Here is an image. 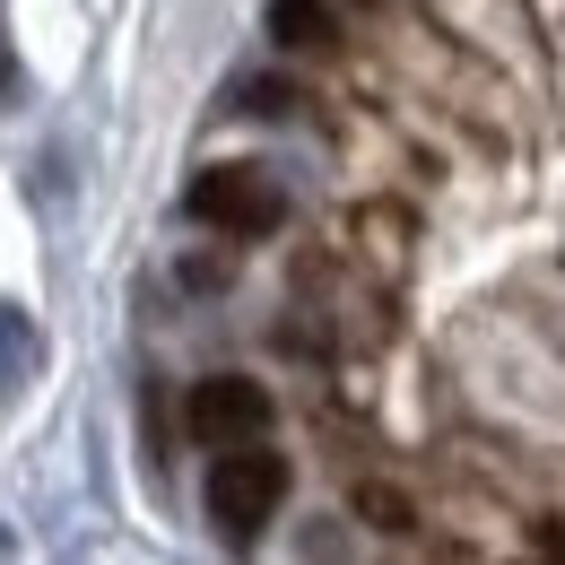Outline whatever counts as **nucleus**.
I'll return each instance as SVG.
<instances>
[{
  "instance_id": "f257e3e1",
  "label": "nucleus",
  "mask_w": 565,
  "mask_h": 565,
  "mask_svg": "<svg viewBox=\"0 0 565 565\" xmlns=\"http://www.w3.org/2000/svg\"><path fill=\"white\" fill-rule=\"evenodd\" d=\"M287 488H296L287 452H270L262 435H253V444H226V452L210 461V488H201V495H210L217 540H235V548H244V540H262V522L287 504Z\"/></svg>"
},
{
  "instance_id": "f03ea898",
  "label": "nucleus",
  "mask_w": 565,
  "mask_h": 565,
  "mask_svg": "<svg viewBox=\"0 0 565 565\" xmlns=\"http://www.w3.org/2000/svg\"><path fill=\"white\" fill-rule=\"evenodd\" d=\"M183 210L201 217L210 235H226V244H262V235L287 226V192H279V174H262V166H210Z\"/></svg>"
},
{
  "instance_id": "7ed1b4c3",
  "label": "nucleus",
  "mask_w": 565,
  "mask_h": 565,
  "mask_svg": "<svg viewBox=\"0 0 565 565\" xmlns=\"http://www.w3.org/2000/svg\"><path fill=\"white\" fill-rule=\"evenodd\" d=\"M270 392L253 383V374H210V383H192V401H183V426L210 444V452H226V444H253V435H270Z\"/></svg>"
},
{
  "instance_id": "20e7f679",
  "label": "nucleus",
  "mask_w": 565,
  "mask_h": 565,
  "mask_svg": "<svg viewBox=\"0 0 565 565\" xmlns=\"http://www.w3.org/2000/svg\"><path fill=\"white\" fill-rule=\"evenodd\" d=\"M270 35H279L287 53L331 44V35H340V9H331V0H270Z\"/></svg>"
},
{
  "instance_id": "39448f33",
  "label": "nucleus",
  "mask_w": 565,
  "mask_h": 565,
  "mask_svg": "<svg viewBox=\"0 0 565 565\" xmlns=\"http://www.w3.org/2000/svg\"><path fill=\"white\" fill-rule=\"evenodd\" d=\"M35 356H44V340H35L26 305H0V401H18V383L35 374Z\"/></svg>"
},
{
  "instance_id": "423d86ee",
  "label": "nucleus",
  "mask_w": 565,
  "mask_h": 565,
  "mask_svg": "<svg viewBox=\"0 0 565 565\" xmlns=\"http://www.w3.org/2000/svg\"><path fill=\"white\" fill-rule=\"evenodd\" d=\"M349 504H356V522H374V531H409V522H418V504L392 488V479H356Z\"/></svg>"
},
{
  "instance_id": "0eeeda50",
  "label": "nucleus",
  "mask_w": 565,
  "mask_h": 565,
  "mask_svg": "<svg viewBox=\"0 0 565 565\" xmlns=\"http://www.w3.org/2000/svg\"><path fill=\"white\" fill-rule=\"evenodd\" d=\"M226 105H244V114H262V122H279V114H296V87L287 78H244Z\"/></svg>"
},
{
  "instance_id": "6e6552de",
  "label": "nucleus",
  "mask_w": 565,
  "mask_h": 565,
  "mask_svg": "<svg viewBox=\"0 0 565 565\" xmlns=\"http://www.w3.org/2000/svg\"><path fill=\"white\" fill-rule=\"evenodd\" d=\"M531 540H540V557H565V522H540Z\"/></svg>"
}]
</instances>
